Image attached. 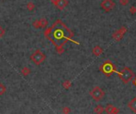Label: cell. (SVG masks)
I'll return each mask as SVG.
<instances>
[{"instance_id": "5bb4252c", "label": "cell", "mask_w": 136, "mask_h": 114, "mask_svg": "<svg viewBox=\"0 0 136 114\" xmlns=\"http://www.w3.org/2000/svg\"><path fill=\"white\" fill-rule=\"evenodd\" d=\"M31 69H30L29 67H27V66H25L22 69V70H21V73L23 76H28L30 73H31Z\"/></svg>"}, {"instance_id": "8fae6325", "label": "cell", "mask_w": 136, "mask_h": 114, "mask_svg": "<svg viewBox=\"0 0 136 114\" xmlns=\"http://www.w3.org/2000/svg\"><path fill=\"white\" fill-rule=\"evenodd\" d=\"M128 108L132 112L136 113V97H134L132 100L128 103Z\"/></svg>"}, {"instance_id": "4fadbf2b", "label": "cell", "mask_w": 136, "mask_h": 114, "mask_svg": "<svg viewBox=\"0 0 136 114\" xmlns=\"http://www.w3.org/2000/svg\"><path fill=\"white\" fill-rule=\"evenodd\" d=\"M39 22H40V26H41V28H46L48 26V21H47V19L45 18H40Z\"/></svg>"}, {"instance_id": "2e32d148", "label": "cell", "mask_w": 136, "mask_h": 114, "mask_svg": "<svg viewBox=\"0 0 136 114\" xmlns=\"http://www.w3.org/2000/svg\"><path fill=\"white\" fill-rule=\"evenodd\" d=\"M35 8V4L33 2H29L27 4V9L29 11H33Z\"/></svg>"}, {"instance_id": "ba28073f", "label": "cell", "mask_w": 136, "mask_h": 114, "mask_svg": "<svg viewBox=\"0 0 136 114\" xmlns=\"http://www.w3.org/2000/svg\"><path fill=\"white\" fill-rule=\"evenodd\" d=\"M104 111L107 114H119L120 112L119 108L112 105H107L106 108H104Z\"/></svg>"}, {"instance_id": "44dd1931", "label": "cell", "mask_w": 136, "mask_h": 114, "mask_svg": "<svg viewBox=\"0 0 136 114\" xmlns=\"http://www.w3.org/2000/svg\"><path fill=\"white\" fill-rule=\"evenodd\" d=\"M130 13L131 14H136V7L134 6L130 7Z\"/></svg>"}, {"instance_id": "3957f363", "label": "cell", "mask_w": 136, "mask_h": 114, "mask_svg": "<svg viewBox=\"0 0 136 114\" xmlns=\"http://www.w3.org/2000/svg\"><path fill=\"white\" fill-rule=\"evenodd\" d=\"M99 69H100V71H101L104 75H106L107 77L111 76L114 73L117 72L116 67H115V66L110 60L105 61L102 64V66H100Z\"/></svg>"}, {"instance_id": "ac0fdd59", "label": "cell", "mask_w": 136, "mask_h": 114, "mask_svg": "<svg viewBox=\"0 0 136 114\" xmlns=\"http://www.w3.org/2000/svg\"><path fill=\"white\" fill-rule=\"evenodd\" d=\"M32 26L35 29H39L41 28V26H40V22H39V19H36V20H34L32 23Z\"/></svg>"}, {"instance_id": "7a4b0ae2", "label": "cell", "mask_w": 136, "mask_h": 114, "mask_svg": "<svg viewBox=\"0 0 136 114\" xmlns=\"http://www.w3.org/2000/svg\"><path fill=\"white\" fill-rule=\"evenodd\" d=\"M118 73V75L119 78L121 79L124 84H128L130 81L133 80V78L134 77V72L128 67L123 68L120 72H116Z\"/></svg>"}, {"instance_id": "52a82bcc", "label": "cell", "mask_w": 136, "mask_h": 114, "mask_svg": "<svg viewBox=\"0 0 136 114\" xmlns=\"http://www.w3.org/2000/svg\"><path fill=\"white\" fill-rule=\"evenodd\" d=\"M100 7H101L102 9L104 10L106 12H110L114 8L115 3L113 0H103L101 3V4H100Z\"/></svg>"}, {"instance_id": "277c9868", "label": "cell", "mask_w": 136, "mask_h": 114, "mask_svg": "<svg viewBox=\"0 0 136 114\" xmlns=\"http://www.w3.org/2000/svg\"><path fill=\"white\" fill-rule=\"evenodd\" d=\"M45 59H46L45 53H43L41 50H39V49H37L31 55V60L37 66L42 64L45 61Z\"/></svg>"}, {"instance_id": "cb8c5ba5", "label": "cell", "mask_w": 136, "mask_h": 114, "mask_svg": "<svg viewBox=\"0 0 136 114\" xmlns=\"http://www.w3.org/2000/svg\"><path fill=\"white\" fill-rule=\"evenodd\" d=\"M133 84H134V86H136V77L134 78V80L133 81Z\"/></svg>"}, {"instance_id": "ffe728a7", "label": "cell", "mask_w": 136, "mask_h": 114, "mask_svg": "<svg viewBox=\"0 0 136 114\" xmlns=\"http://www.w3.org/2000/svg\"><path fill=\"white\" fill-rule=\"evenodd\" d=\"M119 3L122 6H127L129 3V0H119Z\"/></svg>"}, {"instance_id": "603a6c76", "label": "cell", "mask_w": 136, "mask_h": 114, "mask_svg": "<svg viewBox=\"0 0 136 114\" xmlns=\"http://www.w3.org/2000/svg\"><path fill=\"white\" fill-rule=\"evenodd\" d=\"M50 1H51L53 4H54L55 3H56V2L58 1V0H50Z\"/></svg>"}, {"instance_id": "7c38bea8", "label": "cell", "mask_w": 136, "mask_h": 114, "mask_svg": "<svg viewBox=\"0 0 136 114\" xmlns=\"http://www.w3.org/2000/svg\"><path fill=\"white\" fill-rule=\"evenodd\" d=\"M104 112V108L102 105H97L94 108V112L95 114H103V112Z\"/></svg>"}, {"instance_id": "9c48e42d", "label": "cell", "mask_w": 136, "mask_h": 114, "mask_svg": "<svg viewBox=\"0 0 136 114\" xmlns=\"http://www.w3.org/2000/svg\"><path fill=\"white\" fill-rule=\"evenodd\" d=\"M54 5L56 7L57 9L59 10V11H63V10L68 5V1L67 0H58Z\"/></svg>"}, {"instance_id": "d6986e66", "label": "cell", "mask_w": 136, "mask_h": 114, "mask_svg": "<svg viewBox=\"0 0 136 114\" xmlns=\"http://www.w3.org/2000/svg\"><path fill=\"white\" fill-rule=\"evenodd\" d=\"M62 112H63V114H69L70 112V108L69 107H64V108H63Z\"/></svg>"}, {"instance_id": "7402d4cb", "label": "cell", "mask_w": 136, "mask_h": 114, "mask_svg": "<svg viewBox=\"0 0 136 114\" xmlns=\"http://www.w3.org/2000/svg\"><path fill=\"white\" fill-rule=\"evenodd\" d=\"M5 32H6V31H5V30L2 27V26H0V38L4 36Z\"/></svg>"}, {"instance_id": "6da1fadb", "label": "cell", "mask_w": 136, "mask_h": 114, "mask_svg": "<svg viewBox=\"0 0 136 114\" xmlns=\"http://www.w3.org/2000/svg\"><path fill=\"white\" fill-rule=\"evenodd\" d=\"M44 35L53 43L55 42V40L62 41V46H63L64 44L67 42L68 40L71 39V38L74 36V33L68 29L60 19H58L51 27L48 28L44 31Z\"/></svg>"}, {"instance_id": "5b68a950", "label": "cell", "mask_w": 136, "mask_h": 114, "mask_svg": "<svg viewBox=\"0 0 136 114\" xmlns=\"http://www.w3.org/2000/svg\"><path fill=\"white\" fill-rule=\"evenodd\" d=\"M90 95L94 101H99L105 96V93L99 86H94L91 90L90 91Z\"/></svg>"}, {"instance_id": "8992f818", "label": "cell", "mask_w": 136, "mask_h": 114, "mask_svg": "<svg viewBox=\"0 0 136 114\" xmlns=\"http://www.w3.org/2000/svg\"><path fill=\"white\" fill-rule=\"evenodd\" d=\"M127 28L126 26H123L119 30H117V31H115L112 34V38L117 42L120 41L121 39L123 38L124 34L127 33Z\"/></svg>"}, {"instance_id": "e0dca14e", "label": "cell", "mask_w": 136, "mask_h": 114, "mask_svg": "<svg viewBox=\"0 0 136 114\" xmlns=\"http://www.w3.org/2000/svg\"><path fill=\"white\" fill-rule=\"evenodd\" d=\"M7 91V88L5 86L3 83H0V96H3V94L6 93Z\"/></svg>"}, {"instance_id": "9a60e30c", "label": "cell", "mask_w": 136, "mask_h": 114, "mask_svg": "<svg viewBox=\"0 0 136 114\" xmlns=\"http://www.w3.org/2000/svg\"><path fill=\"white\" fill-rule=\"evenodd\" d=\"M71 86H72V82L69 80H66L63 82V87L65 89V90H69Z\"/></svg>"}, {"instance_id": "30bf717a", "label": "cell", "mask_w": 136, "mask_h": 114, "mask_svg": "<svg viewBox=\"0 0 136 114\" xmlns=\"http://www.w3.org/2000/svg\"><path fill=\"white\" fill-rule=\"evenodd\" d=\"M103 53V49L99 46H95L92 49V53L96 57H99L100 55H102Z\"/></svg>"}]
</instances>
